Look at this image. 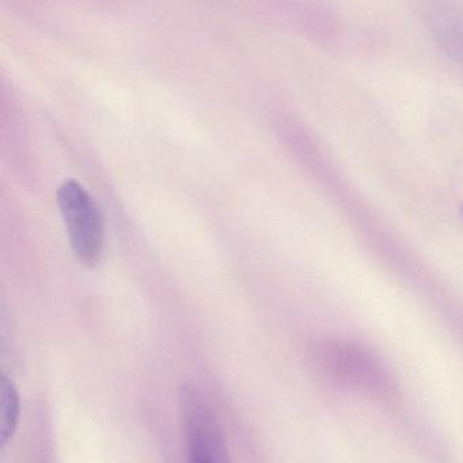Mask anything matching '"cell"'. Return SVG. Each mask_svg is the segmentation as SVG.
<instances>
[{"mask_svg":"<svg viewBox=\"0 0 463 463\" xmlns=\"http://www.w3.org/2000/svg\"><path fill=\"white\" fill-rule=\"evenodd\" d=\"M424 22L439 48L463 67V8L432 0L424 7Z\"/></svg>","mask_w":463,"mask_h":463,"instance_id":"3","label":"cell"},{"mask_svg":"<svg viewBox=\"0 0 463 463\" xmlns=\"http://www.w3.org/2000/svg\"><path fill=\"white\" fill-rule=\"evenodd\" d=\"M182 420L189 463H230L225 435L217 416L195 389L181 397Z\"/></svg>","mask_w":463,"mask_h":463,"instance_id":"2","label":"cell"},{"mask_svg":"<svg viewBox=\"0 0 463 463\" xmlns=\"http://www.w3.org/2000/svg\"><path fill=\"white\" fill-rule=\"evenodd\" d=\"M57 206L67 228L71 248L84 266H95L103 250L102 217L81 184L70 179L57 190Z\"/></svg>","mask_w":463,"mask_h":463,"instance_id":"1","label":"cell"},{"mask_svg":"<svg viewBox=\"0 0 463 463\" xmlns=\"http://www.w3.org/2000/svg\"><path fill=\"white\" fill-rule=\"evenodd\" d=\"M19 396L10 378L0 377V443L7 445L15 434L19 421Z\"/></svg>","mask_w":463,"mask_h":463,"instance_id":"4","label":"cell"}]
</instances>
